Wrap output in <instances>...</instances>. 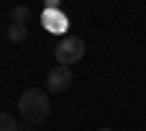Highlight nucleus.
Segmentation results:
<instances>
[{
    "mask_svg": "<svg viewBox=\"0 0 146 131\" xmlns=\"http://www.w3.org/2000/svg\"><path fill=\"white\" fill-rule=\"evenodd\" d=\"M44 85H47V90H50V93H64V90L73 85V70H70V67H64V64L53 67L50 73H47Z\"/></svg>",
    "mask_w": 146,
    "mask_h": 131,
    "instance_id": "obj_3",
    "label": "nucleus"
},
{
    "mask_svg": "<svg viewBox=\"0 0 146 131\" xmlns=\"http://www.w3.org/2000/svg\"><path fill=\"white\" fill-rule=\"evenodd\" d=\"M6 38L12 44H23L29 38V29H27V23H9V29H6Z\"/></svg>",
    "mask_w": 146,
    "mask_h": 131,
    "instance_id": "obj_5",
    "label": "nucleus"
},
{
    "mask_svg": "<svg viewBox=\"0 0 146 131\" xmlns=\"http://www.w3.org/2000/svg\"><path fill=\"white\" fill-rule=\"evenodd\" d=\"M0 131H21L18 128V120L12 114H0Z\"/></svg>",
    "mask_w": 146,
    "mask_h": 131,
    "instance_id": "obj_7",
    "label": "nucleus"
},
{
    "mask_svg": "<svg viewBox=\"0 0 146 131\" xmlns=\"http://www.w3.org/2000/svg\"><path fill=\"white\" fill-rule=\"evenodd\" d=\"M18 114H21L32 128L41 125L47 117H50V96H47V90H35V88L23 90L21 99H18Z\"/></svg>",
    "mask_w": 146,
    "mask_h": 131,
    "instance_id": "obj_1",
    "label": "nucleus"
},
{
    "mask_svg": "<svg viewBox=\"0 0 146 131\" xmlns=\"http://www.w3.org/2000/svg\"><path fill=\"white\" fill-rule=\"evenodd\" d=\"M29 131H35V128H29Z\"/></svg>",
    "mask_w": 146,
    "mask_h": 131,
    "instance_id": "obj_10",
    "label": "nucleus"
},
{
    "mask_svg": "<svg viewBox=\"0 0 146 131\" xmlns=\"http://www.w3.org/2000/svg\"><path fill=\"white\" fill-rule=\"evenodd\" d=\"M44 9H62V0H44Z\"/></svg>",
    "mask_w": 146,
    "mask_h": 131,
    "instance_id": "obj_8",
    "label": "nucleus"
},
{
    "mask_svg": "<svg viewBox=\"0 0 146 131\" xmlns=\"http://www.w3.org/2000/svg\"><path fill=\"white\" fill-rule=\"evenodd\" d=\"M100 131H111V128H100Z\"/></svg>",
    "mask_w": 146,
    "mask_h": 131,
    "instance_id": "obj_9",
    "label": "nucleus"
},
{
    "mask_svg": "<svg viewBox=\"0 0 146 131\" xmlns=\"http://www.w3.org/2000/svg\"><path fill=\"white\" fill-rule=\"evenodd\" d=\"M9 18H12V23H27L32 18V12H29V6H15Z\"/></svg>",
    "mask_w": 146,
    "mask_h": 131,
    "instance_id": "obj_6",
    "label": "nucleus"
},
{
    "mask_svg": "<svg viewBox=\"0 0 146 131\" xmlns=\"http://www.w3.org/2000/svg\"><path fill=\"white\" fill-rule=\"evenodd\" d=\"M41 23H44L47 32H56V35L67 32V15L62 9H44L41 12Z\"/></svg>",
    "mask_w": 146,
    "mask_h": 131,
    "instance_id": "obj_4",
    "label": "nucleus"
},
{
    "mask_svg": "<svg viewBox=\"0 0 146 131\" xmlns=\"http://www.w3.org/2000/svg\"><path fill=\"white\" fill-rule=\"evenodd\" d=\"M82 55H85L82 38H62L56 44V61L64 64V67H73L76 61H82Z\"/></svg>",
    "mask_w": 146,
    "mask_h": 131,
    "instance_id": "obj_2",
    "label": "nucleus"
}]
</instances>
